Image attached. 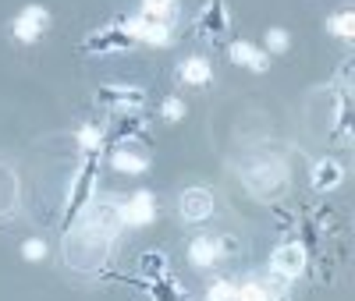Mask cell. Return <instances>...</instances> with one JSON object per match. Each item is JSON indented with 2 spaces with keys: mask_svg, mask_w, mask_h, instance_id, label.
<instances>
[{
  "mask_svg": "<svg viewBox=\"0 0 355 301\" xmlns=\"http://www.w3.org/2000/svg\"><path fill=\"white\" fill-rule=\"evenodd\" d=\"M284 185H288V167L277 156H263L245 167V188L256 199H274L284 192Z\"/></svg>",
  "mask_w": 355,
  "mask_h": 301,
  "instance_id": "1",
  "label": "cell"
},
{
  "mask_svg": "<svg viewBox=\"0 0 355 301\" xmlns=\"http://www.w3.org/2000/svg\"><path fill=\"white\" fill-rule=\"evenodd\" d=\"M46 28H50V11L40 8V4L21 8V15L11 21V33H15L18 43H36V39L46 33Z\"/></svg>",
  "mask_w": 355,
  "mask_h": 301,
  "instance_id": "2",
  "label": "cell"
},
{
  "mask_svg": "<svg viewBox=\"0 0 355 301\" xmlns=\"http://www.w3.org/2000/svg\"><path fill=\"white\" fill-rule=\"evenodd\" d=\"M178 213H182L185 224H202L214 217V195L206 188H185L182 199H178Z\"/></svg>",
  "mask_w": 355,
  "mask_h": 301,
  "instance_id": "3",
  "label": "cell"
},
{
  "mask_svg": "<svg viewBox=\"0 0 355 301\" xmlns=\"http://www.w3.org/2000/svg\"><path fill=\"white\" fill-rule=\"evenodd\" d=\"M270 269H274L281 280L302 277V269H306V248L299 245V241H288V245H281V248L270 255Z\"/></svg>",
  "mask_w": 355,
  "mask_h": 301,
  "instance_id": "4",
  "label": "cell"
},
{
  "mask_svg": "<svg viewBox=\"0 0 355 301\" xmlns=\"http://www.w3.org/2000/svg\"><path fill=\"white\" fill-rule=\"evenodd\" d=\"M125 36L142 39V43H150V46H167L171 43V25L167 21H153V18H146V15H135V18L125 21Z\"/></svg>",
  "mask_w": 355,
  "mask_h": 301,
  "instance_id": "5",
  "label": "cell"
},
{
  "mask_svg": "<svg viewBox=\"0 0 355 301\" xmlns=\"http://www.w3.org/2000/svg\"><path fill=\"white\" fill-rule=\"evenodd\" d=\"M157 220V206H153V195L150 192H135L125 206H121V224L128 227H146V224H153Z\"/></svg>",
  "mask_w": 355,
  "mask_h": 301,
  "instance_id": "6",
  "label": "cell"
},
{
  "mask_svg": "<svg viewBox=\"0 0 355 301\" xmlns=\"http://www.w3.org/2000/svg\"><path fill=\"white\" fill-rule=\"evenodd\" d=\"M227 57L234 60V64H242V68L256 71V75H263L266 68H270V57H266L263 50H256L252 43H245V39H239V43H231V46H227Z\"/></svg>",
  "mask_w": 355,
  "mask_h": 301,
  "instance_id": "7",
  "label": "cell"
},
{
  "mask_svg": "<svg viewBox=\"0 0 355 301\" xmlns=\"http://www.w3.org/2000/svg\"><path fill=\"white\" fill-rule=\"evenodd\" d=\"M220 241L214 237V234H199V237H192V245H189V262L196 266V269H206V266H214L217 259H220Z\"/></svg>",
  "mask_w": 355,
  "mask_h": 301,
  "instance_id": "8",
  "label": "cell"
},
{
  "mask_svg": "<svg viewBox=\"0 0 355 301\" xmlns=\"http://www.w3.org/2000/svg\"><path fill=\"white\" fill-rule=\"evenodd\" d=\"M178 78L185 85H210L214 82V64L206 57H189L182 68H178Z\"/></svg>",
  "mask_w": 355,
  "mask_h": 301,
  "instance_id": "9",
  "label": "cell"
},
{
  "mask_svg": "<svg viewBox=\"0 0 355 301\" xmlns=\"http://www.w3.org/2000/svg\"><path fill=\"white\" fill-rule=\"evenodd\" d=\"M341 177H345L341 163L327 156V160H320V163L313 167V188H316V192H334V188L341 185Z\"/></svg>",
  "mask_w": 355,
  "mask_h": 301,
  "instance_id": "10",
  "label": "cell"
},
{
  "mask_svg": "<svg viewBox=\"0 0 355 301\" xmlns=\"http://www.w3.org/2000/svg\"><path fill=\"white\" fill-rule=\"evenodd\" d=\"M110 167L117 174H142L146 167H150V160H146L142 153H135V149H114V153H110Z\"/></svg>",
  "mask_w": 355,
  "mask_h": 301,
  "instance_id": "11",
  "label": "cell"
},
{
  "mask_svg": "<svg viewBox=\"0 0 355 301\" xmlns=\"http://www.w3.org/2000/svg\"><path fill=\"white\" fill-rule=\"evenodd\" d=\"M234 301H277V294L270 291V284L249 280V284H242V287H234Z\"/></svg>",
  "mask_w": 355,
  "mask_h": 301,
  "instance_id": "12",
  "label": "cell"
},
{
  "mask_svg": "<svg viewBox=\"0 0 355 301\" xmlns=\"http://www.w3.org/2000/svg\"><path fill=\"white\" fill-rule=\"evenodd\" d=\"M327 33H334L338 39H345V43H348V39L355 36V11H348V8H345V11L331 15V18H327Z\"/></svg>",
  "mask_w": 355,
  "mask_h": 301,
  "instance_id": "13",
  "label": "cell"
},
{
  "mask_svg": "<svg viewBox=\"0 0 355 301\" xmlns=\"http://www.w3.org/2000/svg\"><path fill=\"white\" fill-rule=\"evenodd\" d=\"M174 8H178V0H142V11H139V15L153 18V21H167V25H171Z\"/></svg>",
  "mask_w": 355,
  "mask_h": 301,
  "instance_id": "14",
  "label": "cell"
},
{
  "mask_svg": "<svg viewBox=\"0 0 355 301\" xmlns=\"http://www.w3.org/2000/svg\"><path fill=\"white\" fill-rule=\"evenodd\" d=\"M291 46V36L284 33V28H266V50L270 53H284Z\"/></svg>",
  "mask_w": 355,
  "mask_h": 301,
  "instance_id": "15",
  "label": "cell"
},
{
  "mask_svg": "<svg viewBox=\"0 0 355 301\" xmlns=\"http://www.w3.org/2000/svg\"><path fill=\"white\" fill-rule=\"evenodd\" d=\"M46 252H50V248H46V241H43V237H28L25 245H21V255H25L28 262H40V259H46Z\"/></svg>",
  "mask_w": 355,
  "mask_h": 301,
  "instance_id": "16",
  "label": "cell"
},
{
  "mask_svg": "<svg viewBox=\"0 0 355 301\" xmlns=\"http://www.w3.org/2000/svg\"><path fill=\"white\" fill-rule=\"evenodd\" d=\"M210 301H234V284H231V280L210 284Z\"/></svg>",
  "mask_w": 355,
  "mask_h": 301,
  "instance_id": "17",
  "label": "cell"
},
{
  "mask_svg": "<svg viewBox=\"0 0 355 301\" xmlns=\"http://www.w3.org/2000/svg\"><path fill=\"white\" fill-rule=\"evenodd\" d=\"M78 142H82V149H96L100 145V128L96 125H82L78 128Z\"/></svg>",
  "mask_w": 355,
  "mask_h": 301,
  "instance_id": "18",
  "label": "cell"
},
{
  "mask_svg": "<svg viewBox=\"0 0 355 301\" xmlns=\"http://www.w3.org/2000/svg\"><path fill=\"white\" fill-rule=\"evenodd\" d=\"M164 117H167V120H182V117H185V103L178 100V96L164 100Z\"/></svg>",
  "mask_w": 355,
  "mask_h": 301,
  "instance_id": "19",
  "label": "cell"
}]
</instances>
